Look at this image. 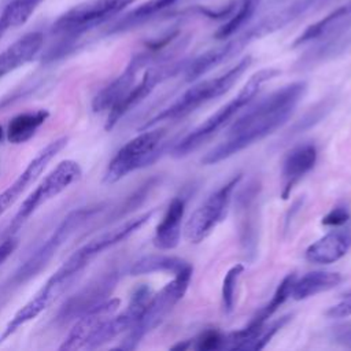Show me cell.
Instances as JSON below:
<instances>
[{
	"instance_id": "9c48e42d",
	"label": "cell",
	"mask_w": 351,
	"mask_h": 351,
	"mask_svg": "<svg viewBox=\"0 0 351 351\" xmlns=\"http://www.w3.org/2000/svg\"><path fill=\"white\" fill-rule=\"evenodd\" d=\"M241 178L243 174L233 176L192 213L185 225V234L191 243L197 244L203 241L225 218L232 200V195Z\"/></svg>"
},
{
	"instance_id": "d4e9b609",
	"label": "cell",
	"mask_w": 351,
	"mask_h": 351,
	"mask_svg": "<svg viewBox=\"0 0 351 351\" xmlns=\"http://www.w3.org/2000/svg\"><path fill=\"white\" fill-rule=\"evenodd\" d=\"M115 284V277L112 274L99 280L96 284H92L86 287L84 291H81L78 295L73 296L67 304L63 307V318H78L82 313H85L88 308L93 307L95 304L104 300V298L111 292L112 287Z\"/></svg>"
},
{
	"instance_id": "1f68e13d",
	"label": "cell",
	"mask_w": 351,
	"mask_h": 351,
	"mask_svg": "<svg viewBox=\"0 0 351 351\" xmlns=\"http://www.w3.org/2000/svg\"><path fill=\"white\" fill-rule=\"evenodd\" d=\"M244 271V265L237 263L232 266L222 281V289H221V296H222V308L226 315L232 314L234 310V303H236V288L240 276Z\"/></svg>"
},
{
	"instance_id": "d6a6232c",
	"label": "cell",
	"mask_w": 351,
	"mask_h": 351,
	"mask_svg": "<svg viewBox=\"0 0 351 351\" xmlns=\"http://www.w3.org/2000/svg\"><path fill=\"white\" fill-rule=\"evenodd\" d=\"M292 319V314H287L282 315L280 318H277L276 321H273L270 325H263L261 328V330L254 336V339L251 340V343L248 344L247 350H261L265 348L266 344L273 339V336L289 321Z\"/></svg>"
},
{
	"instance_id": "603a6c76",
	"label": "cell",
	"mask_w": 351,
	"mask_h": 351,
	"mask_svg": "<svg viewBox=\"0 0 351 351\" xmlns=\"http://www.w3.org/2000/svg\"><path fill=\"white\" fill-rule=\"evenodd\" d=\"M351 47V34L347 32L340 36L329 37L325 40H319L313 43V47L308 48L296 62V70H307L313 69L326 60H330L343 52H346Z\"/></svg>"
},
{
	"instance_id": "3957f363",
	"label": "cell",
	"mask_w": 351,
	"mask_h": 351,
	"mask_svg": "<svg viewBox=\"0 0 351 351\" xmlns=\"http://www.w3.org/2000/svg\"><path fill=\"white\" fill-rule=\"evenodd\" d=\"M252 58L250 55L240 59L233 67H230L223 74L200 81L191 86L188 90H185L173 104L162 110L159 114L152 117L148 122H145L141 126V130L155 126L159 122L165 121H174L184 118L193 112L196 108L202 107L203 104L225 95L239 80L240 77L247 71V69L251 66Z\"/></svg>"
},
{
	"instance_id": "5bb4252c",
	"label": "cell",
	"mask_w": 351,
	"mask_h": 351,
	"mask_svg": "<svg viewBox=\"0 0 351 351\" xmlns=\"http://www.w3.org/2000/svg\"><path fill=\"white\" fill-rule=\"evenodd\" d=\"M340 1L341 0H296L289 5L266 15L265 18L258 21L254 26H251V29L255 37L259 40L267 34H271L285 27L287 25L300 18L322 11L324 8Z\"/></svg>"
},
{
	"instance_id": "4dcf8cb0",
	"label": "cell",
	"mask_w": 351,
	"mask_h": 351,
	"mask_svg": "<svg viewBox=\"0 0 351 351\" xmlns=\"http://www.w3.org/2000/svg\"><path fill=\"white\" fill-rule=\"evenodd\" d=\"M335 104L333 97H325L321 101H318L317 104H314L293 126L292 129H289L288 132V137H293L298 136L306 130H308L310 128H313L314 125H317L318 122H321L326 114L332 110Z\"/></svg>"
},
{
	"instance_id": "2e32d148",
	"label": "cell",
	"mask_w": 351,
	"mask_h": 351,
	"mask_svg": "<svg viewBox=\"0 0 351 351\" xmlns=\"http://www.w3.org/2000/svg\"><path fill=\"white\" fill-rule=\"evenodd\" d=\"M318 151L311 143L293 147L285 155L281 166V199L287 200L296 184L313 170L317 163Z\"/></svg>"
},
{
	"instance_id": "7c38bea8",
	"label": "cell",
	"mask_w": 351,
	"mask_h": 351,
	"mask_svg": "<svg viewBox=\"0 0 351 351\" xmlns=\"http://www.w3.org/2000/svg\"><path fill=\"white\" fill-rule=\"evenodd\" d=\"M158 63L155 56L149 52V51H143L136 53L130 62L128 63V66L125 67V70L111 82L108 84L106 88H103L93 99L92 101V108L95 112L99 111H104V110H110L112 106H115L136 84V77L137 74L151 66Z\"/></svg>"
},
{
	"instance_id": "5b68a950",
	"label": "cell",
	"mask_w": 351,
	"mask_h": 351,
	"mask_svg": "<svg viewBox=\"0 0 351 351\" xmlns=\"http://www.w3.org/2000/svg\"><path fill=\"white\" fill-rule=\"evenodd\" d=\"M136 0H88L63 12L51 26V33L59 38L77 41L93 27L112 19Z\"/></svg>"
},
{
	"instance_id": "7402d4cb",
	"label": "cell",
	"mask_w": 351,
	"mask_h": 351,
	"mask_svg": "<svg viewBox=\"0 0 351 351\" xmlns=\"http://www.w3.org/2000/svg\"><path fill=\"white\" fill-rule=\"evenodd\" d=\"M185 213V199L176 196L169 203L162 221L158 223L154 234V245L159 250H173L178 245L181 237V222Z\"/></svg>"
},
{
	"instance_id": "30bf717a",
	"label": "cell",
	"mask_w": 351,
	"mask_h": 351,
	"mask_svg": "<svg viewBox=\"0 0 351 351\" xmlns=\"http://www.w3.org/2000/svg\"><path fill=\"white\" fill-rule=\"evenodd\" d=\"M97 213V208H78L71 211L48 237V240L33 254L23 266L18 269L14 280L21 284L32 277L37 276L59 251V248L78 230L92 215Z\"/></svg>"
},
{
	"instance_id": "4316f807",
	"label": "cell",
	"mask_w": 351,
	"mask_h": 351,
	"mask_svg": "<svg viewBox=\"0 0 351 351\" xmlns=\"http://www.w3.org/2000/svg\"><path fill=\"white\" fill-rule=\"evenodd\" d=\"M49 112L47 110H37L23 112L14 117L7 129V138L12 144H22L30 140L38 128L47 121Z\"/></svg>"
},
{
	"instance_id": "8d00e7d4",
	"label": "cell",
	"mask_w": 351,
	"mask_h": 351,
	"mask_svg": "<svg viewBox=\"0 0 351 351\" xmlns=\"http://www.w3.org/2000/svg\"><path fill=\"white\" fill-rule=\"evenodd\" d=\"M15 245H16V241L12 237H8L5 241L0 244V266L12 254V251L15 250Z\"/></svg>"
},
{
	"instance_id": "9a60e30c",
	"label": "cell",
	"mask_w": 351,
	"mask_h": 351,
	"mask_svg": "<svg viewBox=\"0 0 351 351\" xmlns=\"http://www.w3.org/2000/svg\"><path fill=\"white\" fill-rule=\"evenodd\" d=\"M251 41L250 36L247 34V32H241L239 33L236 37H230L229 41H226L225 44L211 48L203 53H200L199 56L186 60L185 69H184V77L185 81L192 82L197 78H200L202 75H204L206 73H208L210 70H213L214 67L230 60L232 58H234L236 55H239Z\"/></svg>"
},
{
	"instance_id": "4fadbf2b",
	"label": "cell",
	"mask_w": 351,
	"mask_h": 351,
	"mask_svg": "<svg viewBox=\"0 0 351 351\" xmlns=\"http://www.w3.org/2000/svg\"><path fill=\"white\" fill-rule=\"evenodd\" d=\"M259 182L251 181L239 195V237L245 255H255L258 245V213H259Z\"/></svg>"
},
{
	"instance_id": "8fae6325",
	"label": "cell",
	"mask_w": 351,
	"mask_h": 351,
	"mask_svg": "<svg viewBox=\"0 0 351 351\" xmlns=\"http://www.w3.org/2000/svg\"><path fill=\"white\" fill-rule=\"evenodd\" d=\"M66 144L67 137H59L37 152L26 169L19 174V177L0 193V217L18 200V197L27 189V186L38 178L48 163L66 147Z\"/></svg>"
},
{
	"instance_id": "f546056e",
	"label": "cell",
	"mask_w": 351,
	"mask_h": 351,
	"mask_svg": "<svg viewBox=\"0 0 351 351\" xmlns=\"http://www.w3.org/2000/svg\"><path fill=\"white\" fill-rule=\"evenodd\" d=\"M262 0H237L234 3V8L232 14L228 16L225 23L218 27L215 32L217 40H226L234 36L237 32H240L241 27H244L251 18L254 16L255 11L258 10Z\"/></svg>"
},
{
	"instance_id": "cb8c5ba5",
	"label": "cell",
	"mask_w": 351,
	"mask_h": 351,
	"mask_svg": "<svg viewBox=\"0 0 351 351\" xmlns=\"http://www.w3.org/2000/svg\"><path fill=\"white\" fill-rule=\"evenodd\" d=\"M177 1L178 0H147L108 26L106 34H118L141 26L155 16L166 12V10L174 5Z\"/></svg>"
},
{
	"instance_id": "836d02e7",
	"label": "cell",
	"mask_w": 351,
	"mask_h": 351,
	"mask_svg": "<svg viewBox=\"0 0 351 351\" xmlns=\"http://www.w3.org/2000/svg\"><path fill=\"white\" fill-rule=\"evenodd\" d=\"M225 335L215 329L204 330L197 339H195L193 348L200 351H213V350H223Z\"/></svg>"
},
{
	"instance_id": "484cf974",
	"label": "cell",
	"mask_w": 351,
	"mask_h": 351,
	"mask_svg": "<svg viewBox=\"0 0 351 351\" xmlns=\"http://www.w3.org/2000/svg\"><path fill=\"white\" fill-rule=\"evenodd\" d=\"M341 280L343 277L337 271H328V270L308 271L303 274L300 278L298 277L295 278L291 298L295 300H304L321 292L333 289L341 282Z\"/></svg>"
},
{
	"instance_id": "74e56055",
	"label": "cell",
	"mask_w": 351,
	"mask_h": 351,
	"mask_svg": "<svg viewBox=\"0 0 351 351\" xmlns=\"http://www.w3.org/2000/svg\"><path fill=\"white\" fill-rule=\"evenodd\" d=\"M3 134H4V132H3V128L0 126V143H1V140H3Z\"/></svg>"
},
{
	"instance_id": "44dd1931",
	"label": "cell",
	"mask_w": 351,
	"mask_h": 351,
	"mask_svg": "<svg viewBox=\"0 0 351 351\" xmlns=\"http://www.w3.org/2000/svg\"><path fill=\"white\" fill-rule=\"evenodd\" d=\"M44 44V36L41 32H30L8 48L0 52V78L22 67L40 52Z\"/></svg>"
},
{
	"instance_id": "d590c367",
	"label": "cell",
	"mask_w": 351,
	"mask_h": 351,
	"mask_svg": "<svg viewBox=\"0 0 351 351\" xmlns=\"http://www.w3.org/2000/svg\"><path fill=\"white\" fill-rule=\"evenodd\" d=\"M329 339L337 346L351 348V321L333 326L329 330Z\"/></svg>"
},
{
	"instance_id": "277c9868",
	"label": "cell",
	"mask_w": 351,
	"mask_h": 351,
	"mask_svg": "<svg viewBox=\"0 0 351 351\" xmlns=\"http://www.w3.org/2000/svg\"><path fill=\"white\" fill-rule=\"evenodd\" d=\"M191 280L192 266L188 265L185 269L176 273L174 278L167 282L156 295H152L140 318L129 329L128 336L119 347L125 350L136 348L141 339L152 329H155L171 311V308L184 298Z\"/></svg>"
},
{
	"instance_id": "83f0119b",
	"label": "cell",
	"mask_w": 351,
	"mask_h": 351,
	"mask_svg": "<svg viewBox=\"0 0 351 351\" xmlns=\"http://www.w3.org/2000/svg\"><path fill=\"white\" fill-rule=\"evenodd\" d=\"M44 0H7L0 12V38L11 29L27 22Z\"/></svg>"
},
{
	"instance_id": "e575fe53",
	"label": "cell",
	"mask_w": 351,
	"mask_h": 351,
	"mask_svg": "<svg viewBox=\"0 0 351 351\" xmlns=\"http://www.w3.org/2000/svg\"><path fill=\"white\" fill-rule=\"evenodd\" d=\"M350 219V210L346 204H336L326 215L322 217L321 223L325 226H341Z\"/></svg>"
},
{
	"instance_id": "ba28073f",
	"label": "cell",
	"mask_w": 351,
	"mask_h": 351,
	"mask_svg": "<svg viewBox=\"0 0 351 351\" xmlns=\"http://www.w3.org/2000/svg\"><path fill=\"white\" fill-rule=\"evenodd\" d=\"M80 176L81 167L75 160H62L23 200L10 225V234L12 236L40 206L62 193L74 181H77Z\"/></svg>"
},
{
	"instance_id": "ac0fdd59",
	"label": "cell",
	"mask_w": 351,
	"mask_h": 351,
	"mask_svg": "<svg viewBox=\"0 0 351 351\" xmlns=\"http://www.w3.org/2000/svg\"><path fill=\"white\" fill-rule=\"evenodd\" d=\"M118 306L119 299H104L103 302L88 308L77 318L75 324L73 325L71 330L69 332L67 337L64 339L59 350L70 351L84 348L86 339L96 329V326L108 317H111L112 313L118 308Z\"/></svg>"
},
{
	"instance_id": "e0dca14e",
	"label": "cell",
	"mask_w": 351,
	"mask_h": 351,
	"mask_svg": "<svg viewBox=\"0 0 351 351\" xmlns=\"http://www.w3.org/2000/svg\"><path fill=\"white\" fill-rule=\"evenodd\" d=\"M351 27V0L346 4L337 5L324 18L307 26L292 43V48H298L306 44H313L319 40L340 36L348 32Z\"/></svg>"
},
{
	"instance_id": "6da1fadb",
	"label": "cell",
	"mask_w": 351,
	"mask_h": 351,
	"mask_svg": "<svg viewBox=\"0 0 351 351\" xmlns=\"http://www.w3.org/2000/svg\"><path fill=\"white\" fill-rule=\"evenodd\" d=\"M306 90L304 81H295L263 97L234 121L226 137L202 158V163L217 165L276 132L289 119Z\"/></svg>"
},
{
	"instance_id": "52a82bcc",
	"label": "cell",
	"mask_w": 351,
	"mask_h": 351,
	"mask_svg": "<svg viewBox=\"0 0 351 351\" xmlns=\"http://www.w3.org/2000/svg\"><path fill=\"white\" fill-rule=\"evenodd\" d=\"M154 210L144 213L133 219H129L123 222L122 225L107 230L92 240H89L85 245L78 248L71 256L67 258V261L53 273V277L59 280H73L95 256H97L104 250L121 243L122 240L128 239L130 234L137 232L143 225L148 222V219L152 217Z\"/></svg>"
},
{
	"instance_id": "f1b7e54d",
	"label": "cell",
	"mask_w": 351,
	"mask_h": 351,
	"mask_svg": "<svg viewBox=\"0 0 351 351\" xmlns=\"http://www.w3.org/2000/svg\"><path fill=\"white\" fill-rule=\"evenodd\" d=\"M189 263L178 256H170V255H145L140 259H137L129 273L130 276H144L158 271H167V273H178L182 269H185Z\"/></svg>"
},
{
	"instance_id": "7a4b0ae2",
	"label": "cell",
	"mask_w": 351,
	"mask_h": 351,
	"mask_svg": "<svg viewBox=\"0 0 351 351\" xmlns=\"http://www.w3.org/2000/svg\"><path fill=\"white\" fill-rule=\"evenodd\" d=\"M278 74L280 71L277 69H262L254 73L244 84V86L240 89V92L230 101L223 104L202 125H199L181 140H178L171 149V155L174 158H184L195 149H197L206 140H208L219 129H222L243 107L250 104L265 82L270 81Z\"/></svg>"
},
{
	"instance_id": "ffe728a7",
	"label": "cell",
	"mask_w": 351,
	"mask_h": 351,
	"mask_svg": "<svg viewBox=\"0 0 351 351\" xmlns=\"http://www.w3.org/2000/svg\"><path fill=\"white\" fill-rule=\"evenodd\" d=\"M351 247V229L330 230L313 244L304 252L306 259L315 265H329L341 259Z\"/></svg>"
},
{
	"instance_id": "d6986e66",
	"label": "cell",
	"mask_w": 351,
	"mask_h": 351,
	"mask_svg": "<svg viewBox=\"0 0 351 351\" xmlns=\"http://www.w3.org/2000/svg\"><path fill=\"white\" fill-rule=\"evenodd\" d=\"M67 285L69 282L55 281L49 278L44 285V288L33 299H30L23 307H21L15 313V315L8 321L3 333L0 335V343H3L7 337L15 333L22 325L38 317L51 303L55 302V299L59 298V295L67 288Z\"/></svg>"
},
{
	"instance_id": "8992f818",
	"label": "cell",
	"mask_w": 351,
	"mask_h": 351,
	"mask_svg": "<svg viewBox=\"0 0 351 351\" xmlns=\"http://www.w3.org/2000/svg\"><path fill=\"white\" fill-rule=\"evenodd\" d=\"M167 132L159 129H144L134 138L129 140L111 159L104 173V182L114 184L132 171L154 163L166 149Z\"/></svg>"
}]
</instances>
